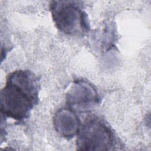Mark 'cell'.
I'll list each match as a JSON object with an SVG mask.
<instances>
[{"instance_id":"obj_1","label":"cell","mask_w":151,"mask_h":151,"mask_svg":"<svg viewBox=\"0 0 151 151\" xmlns=\"http://www.w3.org/2000/svg\"><path fill=\"white\" fill-rule=\"evenodd\" d=\"M38 77L28 70L14 71L6 77L1 91V112L4 117L22 122L38 103Z\"/></svg>"},{"instance_id":"obj_2","label":"cell","mask_w":151,"mask_h":151,"mask_svg":"<svg viewBox=\"0 0 151 151\" xmlns=\"http://www.w3.org/2000/svg\"><path fill=\"white\" fill-rule=\"evenodd\" d=\"M77 135L78 150H111L116 149L118 143L112 129L96 116L87 117L81 123Z\"/></svg>"},{"instance_id":"obj_3","label":"cell","mask_w":151,"mask_h":151,"mask_svg":"<svg viewBox=\"0 0 151 151\" xmlns=\"http://www.w3.org/2000/svg\"><path fill=\"white\" fill-rule=\"evenodd\" d=\"M50 10L57 28L65 34L81 36L90 29L87 15L77 2L51 1Z\"/></svg>"},{"instance_id":"obj_4","label":"cell","mask_w":151,"mask_h":151,"mask_svg":"<svg viewBox=\"0 0 151 151\" xmlns=\"http://www.w3.org/2000/svg\"><path fill=\"white\" fill-rule=\"evenodd\" d=\"M66 103L69 108L84 111L93 109L99 101L98 92L90 82L76 80L66 93Z\"/></svg>"},{"instance_id":"obj_5","label":"cell","mask_w":151,"mask_h":151,"mask_svg":"<svg viewBox=\"0 0 151 151\" xmlns=\"http://www.w3.org/2000/svg\"><path fill=\"white\" fill-rule=\"evenodd\" d=\"M56 132L62 137L70 139L77 135L81 125V121L74 111L70 108L58 110L53 118Z\"/></svg>"}]
</instances>
